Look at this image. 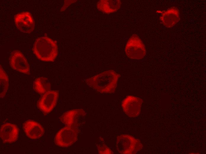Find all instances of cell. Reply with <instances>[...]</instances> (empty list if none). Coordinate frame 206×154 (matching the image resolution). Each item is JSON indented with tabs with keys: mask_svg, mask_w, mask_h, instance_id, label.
<instances>
[{
	"mask_svg": "<svg viewBox=\"0 0 206 154\" xmlns=\"http://www.w3.org/2000/svg\"><path fill=\"white\" fill-rule=\"evenodd\" d=\"M85 115V112L83 109H75L65 112L61 116L60 120L66 126L78 128L80 120Z\"/></svg>",
	"mask_w": 206,
	"mask_h": 154,
	"instance_id": "cell-10",
	"label": "cell"
},
{
	"mask_svg": "<svg viewBox=\"0 0 206 154\" xmlns=\"http://www.w3.org/2000/svg\"><path fill=\"white\" fill-rule=\"evenodd\" d=\"M142 100L131 95L127 96L123 101L121 106L125 114L128 117L134 118L139 114Z\"/></svg>",
	"mask_w": 206,
	"mask_h": 154,
	"instance_id": "cell-9",
	"label": "cell"
},
{
	"mask_svg": "<svg viewBox=\"0 0 206 154\" xmlns=\"http://www.w3.org/2000/svg\"><path fill=\"white\" fill-rule=\"evenodd\" d=\"M102 140H101V142L100 143H98L96 145L99 153L113 154V152L111 150L107 147L104 142H102Z\"/></svg>",
	"mask_w": 206,
	"mask_h": 154,
	"instance_id": "cell-17",
	"label": "cell"
},
{
	"mask_svg": "<svg viewBox=\"0 0 206 154\" xmlns=\"http://www.w3.org/2000/svg\"><path fill=\"white\" fill-rule=\"evenodd\" d=\"M10 66L14 70L26 74H30V68L24 55L18 50L12 52L9 58Z\"/></svg>",
	"mask_w": 206,
	"mask_h": 154,
	"instance_id": "cell-8",
	"label": "cell"
},
{
	"mask_svg": "<svg viewBox=\"0 0 206 154\" xmlns=\"http://www.w3.org/2000/svg\"><path fill=\"white\" fill-rule=\"evenodd\" d=\"M33 51L40 60L45 62H53L58 54L57 42L46 36L38 38L34 43Z\"/></svg>",
	"mask_w": 206,
	"mask_h": 154,
	"instance_id": "cell-2",
	"label": "cell"
},
{
	"mask_svg": "<svg viewBox=\"0 0 206 154\" xmlns=\"http://www.w3.org/2000/svg\"><path fill=\"white\" fill-rule=\"evenodd\" d=\"M160 18L165 27L168 28L172 27L180 20L179 11L176 7H171L163 11Z\"/></svg>",
	"mask_w": 206,
	"mask_h": 154,
	"instance_id": "cell-13",
	"label": "cell"
},
{
	"mask_svg": "<svg viewBox=\"0 0 206 154\" xmlns=\"http://www.w3.org/2000/svg\"><path fill=\"white\" fill-rule=\"evenodd\" d=\"M23 128L27 136L31 139L40 138L44 132L43 126L39 123L33 120H29L24 122Z\"/></svg>",
	"mask_w": 206,
	"mask_h": 154,
	"instance_id": "cell-12",
	"label": "cell"
},
{
	"mask_svg": "<svg viewBox=\"0 0 206 154\" xmlns=\"http://www.w3.org/2000/svg\"><path fill=\"white\" fill-rule=\"evenodd\" d=\"M0 97L5 95L9 86V78L6 72L0 65Z\"/></svg>",
	"mask_w": 206,
	"mask_h": 154,
	"instance_id": "cell-16",
	"label": "cell"
},
{
	"mask_svg": "<svg viewBox=\"0 0 206 154\" xmlns=\"http://www.w3.org/2000/svg\"><path fill=\"white\" fill-rule=\"evenodd\" d=\"M141 147L139 141L131 135L122 134L117 137L116 147L120 154H135Z\"/></svg>",
	"mask_w": 206,
	"mask_h": 154,
	"instance_id": "cell-3",
	"label": "cell"
},
{
	"mask_svg": "<svg viewBox=\"0 0 206 154\" xmlns=\"http://www.w3.org/2000/svg\"><path fill=\"white\" fill-rule=\"evenodd\" d=\"M14 20L17 28L22 33H30L34 28L35 22L29 12H22L16 14L14 16Z\"/></svg>",
	"mask_w": 206,
	"mask_h": 154,
	"instance_id": "cell-6",
	"label": "cell"
},
{
	"mask_svg": "<svg viewBox=\"0 0 206 154\" xmlns=\"http://www.w3.org/2000/svg\"><path fill=\"white\" fill-rule=\"evenodd\" d=\"M120 0H101L97 3L96 7L100 12L106 14L116 12L120 7Z\"/></svg>",
	"mask_w": 206,
	"mask_h": 154,
	"instance_id": "cell-14",
	"label": "cell"
},
{
	"mask_svg": "<svg viewBox=\"0 0 206 154\" xmlns=\"http://www.w3.org/2000/svg\"><path fill=\"white\" fill-rule=\"evenodd\" d=\"M78 133L77 127L66 126L57 133L54 138V142L59 147H69L77 140Z\"/></svg>",
	"mask_w": 206,
	"mask_h": 154,
	"instance_id": "cell-5",
	"label": "cell"
},
{
	"mask_svg": "<svg viewBox=\"0 0 206 154\" xmlns=\"http://www.w3.org/2000/svg\"><path fill=\"white\" fill-rule=\"evenodd\" d=\"M59 94L56 90H50L44 94L38 102V108L45 114L50 113L56 106Z\"/></svg>",
	"mask_w": 206,
	"mask_h": 154,
	"instance_id": "cell-7",
	"label": "cell"
},
{
	"mask_svg": "<svg viewBox=\"0 0 206 154\" xmlns=\"http://www.w3.org/2000/svg\"><path fill=\"white\" fill-rule=\"evenodd\" d=\"M33 88L38 93L43 94L50 90L51 85L47 78L39 77L34 81Z\"/></svg>",
	"mask_w": 206,
	"mask_h": 154,
	"instance_id": "cell-15",
	"label": "cell"
},
{
	"mask_svg": "<svg viewBox=\"0 0 206 154\" xmlns=\"http://www.w3.org/2000/svg\"><path fill=\"white\" fill-rule=\"evenodd\" d=\"M0 133V137L4 142L11 143L17 139L19 130L15 124L7 123L1 126Z\"/></svg>",
	"mask_w": 206,
	"mask_h": 154,
	"instance_id": "cell-11",
	"label": "cell"
},
{
	"mask_svg": "<svg viewBox=\"0 0 206 154\" xmlns=\"http://www.w3.org/2000/svg\"><path fill=\"white\" fill-rule=\"evenodd\" d=\"M120 75L110 70L96 75L86 80L87 84L98 92L111 93L115 92Z\"/></svg>",
	"mask_w": 206,
	"mask_h": 154,
	"instance_id": "cell-1",
	"label": "cell"
},
{
	"mask_svg": "<svg viewBox=\"0 0 206 154\" xmlns=\"http://www.w3.org/2000/svg\"><path fill=\"white\" fill-rule=\"evenodd\" d=\"M125 51L128 57L134 60L142 59L146 53L144 45L139 36L135 34L133 35L129 39Z\"/></svg>",
	"mask_w": 206,
	"mask_h": 154,
	"instance_id": "cell-4",
	"label": "cell"
}]
</instances>
